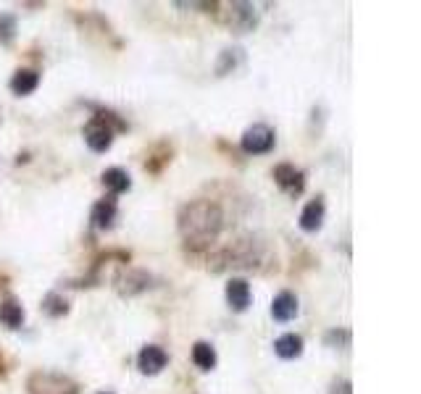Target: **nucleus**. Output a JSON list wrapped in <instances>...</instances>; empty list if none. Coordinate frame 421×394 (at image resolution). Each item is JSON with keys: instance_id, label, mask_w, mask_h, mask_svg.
<instances>
[{"instance_id": "obj_16", "label": "nucleus", "mask_w": 421, "mask_h": 394, "mask_svg": "<svg viewBox=\"0 0 421 394\" xmlns=\"http://www.w3.org/2000/svg\"><path fill=\"white\" fill-rule=\"evenodd\" d=\"M193 360L200 371H210V368H216V350H213V344L208 342H195V347H193Z\"/></svg>"}, {"instance_id": "obj_19", "label": "nucleus", "mask_w": 421, "mask_h": 394, "mask_svg": "<svg viewBox=\"0 0 421 394\" xmlns=\"http://www.w3.org/2000/svg\"><path fill=\"white\" fill-rule=\"evenodd\" d=\"M330 394H353V386H350V381H337Z\"/></svg>"}, {"instance_id": "obj_1", "label": "nucleus", "mask_w": 421, "mask_h": 394, "mask_svg": "<svg viewBox=\"0 0 421 394\" xmlns=\"http://www.w3.org/2000/svg\"><path fill=\"white\" fill-rule=\"evenodd\" d=\"M224 226V216L219 205L210 200H197L182 208L180 213V232L187 239L190 248H203L213 242Z\"/></svg>"}, {"instance_id": "obj_15", "label": "nucleus", "mask_w": 421, "mask_h": 394, "mask_svg": "<svg viewBox=\"0 0 421 394\" xmlns=\"http://www.w3.org/2000/svg\"><path fill=\"white\" fill-rule=\"evenodd\" d=\"M103 184L114 195H121V192H127L132 187V179L124 168H108V171H103Z\"/></svg>"}, {"instance_id": "obj_9", "label": "nucleus", "mask_w": 421, "mask_h": 394, "mask_svg": "<svg viewBox=\"0 0 421 394\" xmlns=\"http://www.w3.org/2000/svg\"><path fill=\"white\" fill-rule=\"evenodd\" d=\"M271 316H274V321H292L298 316V297L292 292H279L271 303Z\"/></svg>"}, {"instance_id": "obj_12", "label": "nucleus", "mask_w": 421, "mask_h": 394, "mask_svg": "<svg viewBox=\"0 0 421 394\" xmlns=\"http://www.w3.org/2000/svg\"><path fill=\"white\" fill-rule=\"evenodd\" d=\"M274 352L285 360H295L303 355V336L301 334H282L274 342Z\"/></svg>"}, {"instance_id": "obj_10", "label": "nucleus", "mask_w": 421, "mask_h": 394, "mask_svg": "<svg viewBox=\"0 0 421 394\" xmlns=\"http://www.w3.org/2000/svg\"><path fill=\"white\" fill-rule=\"evenodd\" d=\"M116 216H119L116 200H114V197H103V200H98L95 208H92V226H98V229H111L114 221H116Z\"/></svg>"}, {"instance_id": "obj_18", "label": "nucleus", "mask_w": 421, "mask_h": 394, "mask_svg": "<svg viewBox=\"0 0 421 394\" xmlns=\"http://www.w3.org/2000/svg\"><path fill=\"white\" fill-rule=\"evenodd\" d=\"M16 34V19L11 14H0V43H11Z\"/></svg>"}, {"instance_id": "obj_11", "label": "nucleus", "mask_w": 421, "mask_h": 394, "mask_svg": "<svg viewBox=\"0 0 421 394\" xmlns=\"http://www.w3.org/2000/svg\"><path fill=\"white\" fill-rule=\"evenodd\" d=\"M324 223V197H316L303 208L301 213V229L303 232H316Z\"/></svg>"}, {"instance_id": "obj_3", "label": "nucleus", "mask_w": 421, "mask_h": 394, "mask_svg": "<svg viewBox=\"0 0 421 394\" xmlns=\"http://www.w3.org/2000/svg\"><path fill=\"white\" fill-rule=\"evenodd\" d=\"M30 394H79V386L69 376H58V373H32L30 376Z\"/></svg>"}, {"instance_id": "obj_8", "label": "nucleus", "mask_w": 421, "mask_h": 394, "mask_svg": "<svg viewBox=\"0 0 421 394\" xmlns=\"http://www.w3.org/2000/svg\"><path fill=\"white\" fill-rule=\"evenodd\" d=\"M250 284L245 281V278H229V284H226V303L229 307L235 310V313H242V310H248L250 305Z\"/></svg>"}, {"instance_id": "obj_4", "label": "nucleus", "mask_w": 421, "mask_h": 394, "mask_svg": "<svg viewBox=\"0 0 421 394\" xmlns=\"http://www.w3.org/2000/svg\"><path fill=\"white\" fill-rule=\"evenodd\" d=\"M240 145L248 155H266L277 145V134L266 124H253V127H248L242 131Z\"/></svg>"}, {"instance_id": "obj_13", "label": "nucleus", "mask_w": 421, "mask_h": 394, "mask_svg": "<svg viewBox=\"0 0 421 394\" xmlns=\"http://www.w3.org/2000/svg\"><path fill=\"white\" fill-rule=\"evenodd\" d=\"M37 87H40V74L34 69H19L14 74V79H11L14 95H32Z\"/></svg>"}, {"instance_id": "obj_6", "label": "nucleus", "mask_w": 421, "mask_h": 394, "mask_svg": "<svg viewBox=\"0 0 421 394\" xmlns=\"http://www.w3.org/2000/svg\"><path fill=\"white\" fill-rule=\"evenodd\" d=\"M256 8L250 6V3H232L229 6V11H226V24L232 27V30L242 34V32H250L256 27Z\"/></svg>"}, {"instance_id": "obj_5", "label": "nucleus", "mask_w": 421, "mask_h": 394, "mask_svg": "<svg viewBox=\"0 0 421 394\" xmlns=\"http://www.w3.org/2000/svg\"><path fill=\"white\" fill-rule=\"evenodd\" d=\"M274 182L282 187V190L290 195V197H298L305 190V174L301 168H295L292 163H279L274 168Z\"/></svg>"}, {"instance_id": "obj_2", "label": "nucleus", "mask_w": 421, "mask_h": 394, "mask_svg": "<svg viewBox=\"0 0 421 394\" xmlns=\"http://www.w3.org/2000/svg\"><path fill=\"white\" fill-rule=\"evenodd\" d=\"M124 129H127V124H124L114 111L98 108L95 116L90 118V124L85 127V140H87L90 150L105 153L108 147L114 145V134H116V131H124Z\"/></svg>"}, {"instance_id": "obj_21", "label": "nucleus", "mask_w": 421, "mask_h": 394, "mask_svg": "<svg viewBox=\"0 0 421 394\" xmlns=\"http://www.w3.org/2000/svg\"><path fill=\"white\" fill-rule=\"evenodd\" d=\"M103 394H111V392H103Z\"/></svg>"}, {"instance_id": "obj_7", "label": "nucleus", "mask_w": 421, "mask_h": 394, "mask_svg": "<svg viewBox=\"0 0 421 394\" xmlns=\"http://www.w3.org/2000/svg\"><path fill=\"white\" fill-rule=\"evenodd\" d=\"M169 363V355H166L164 347H158V344H148V347H142L140 355H137V368L145 373V376H155V373H161Z\"/></svg>"}, {"instance_id": "obj_14", "label": "nucleus", "mask_w": 421, "mask_h": 394, "mask_svg": "<svg viewBox=\"0 0 421 394\" xmlns=\"http://www.w3.org/2000/svg\"><path fill=\"white\" fill-rule=\"evenodd\" d=\"M0 323L8 326V329H19L24 323V307L16 300H3L0 303Z\"/></svg>"}, {"instance_id": "obj_17", "label": "nucleus", "mask_w": 421, "mask_h": 394, "mask_svg": "<svg viewBox=\"0 0 421 394\" xmlns=\"http://www.w3.org/2000/svg\"><path fill=\"white\" fill-rule=\"evenodd\" d=\"M43 310H45L47 316H63L66 310H69V305H66V300L61 297V294H47L45 300H43Z\"/></svg>"}, {"instance_id": "obj_20", "label": "nucleus", "mask_w": 421, "mask_h": 394, "mask_svg": "<svg viewBox=\"0 0 421 394\" xmlns=\"http://www.w3.org/2000/svg\"><path fill=\"white\" fill-rule=\"evenodd\" d=\"M0 373H3V363H0Z\"/></svg>"}]
</instances>
